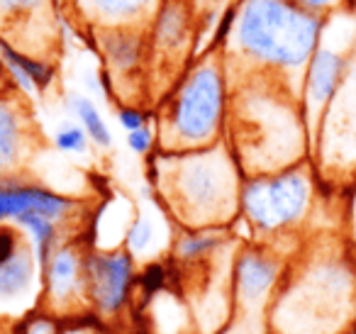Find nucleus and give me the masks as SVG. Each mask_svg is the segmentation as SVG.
<instances>
[{
  "mask_svg": "<svg viewBox=\"0 0 356 334\" xmlns=\"http://www.w3.org/2000/svg\"><path fill=\"white\" fill-rule=\"evenodd\" d=\"M244 176L273 173L307 161L310 134L300 90L264 74H232L227 134Z\"/></svg>",
  "mask_w": 356,
  "mask_h": 334,
  "instance_id": "nucleus-1",
  "label": "nucleus"
},
{
  "mask_svg": "<svg viewBox=\"0 0 356 334\" xmlns=\"http://www.w3.org/2000/svg\"><path fill=\"white\" fill-rule=\"evenodd\" d=\"M147 159L154 198L176 227L198 230L234 225L244 173L225 139L188 152L156 149Z\"/></svg>",
  "mask_w": 356,
  "mask_h": 334,
  "instance_id": "nucleus-2",
  "label": "nucleus"
},
{
  "mask_svg": "<svg viewBox=\"0 0 356 334\" xmlns=\"http://www.w3.org/2000/svg\"><path fill=\"white\" fill-rule=\"evenodd\" d=\"M222 54L229 74H264L302 90V76L325 30V15L293 0H239Z\"/></svg>",
  "mask_w": 356,
  "mask_h": 334,
  "instance_id": "nucleus-3",
  "label": "nucleus"
},
{
  "mask_svg": "<svg viewBox=\"0 0 356 334\" xmlns=\"http://www.w3.org/2000/svg\"><path fill=\"white\" fill-rule=\"evenodd\" d=\"M229 103V64L222 51L208 49L178 74L154 115L159 149L188 152L222 142L227 134Z\"/></svg>",
  "mask_w": 356,
  "mask_h": 334,
  "instance_id": "nucleus-4",
  "label": "nucleus"
},
{
  "mask_svg": "<svg viewBox=\"0 0 356 334\" xmlns=\"http://www.w3.org/2000/svg\"><path fill=\"white\" fill-rule=\"evenodd\" d=\"M315 202V171L310 161L273 173L244 176L239 191V217L249 230L247 241L273 244L307 220Z\"/></svg>",
  "mask_w": 356,
  "mask_h": 334,
  "instance_id": "nucleus-5",
  "label": "nucleus"
},
{
  "mask_svg": "<svg viewBox=\"0 0 356 334\" xmlns=\"http://www.w3.org/2000/svg\"><path fill=\"white\" fill-rule=\"evenodd\" d=\"M354 45H356V8H351L349 13L341 8V10L327 15L322 40L305 69L302 90H300L302 118H305L307 134H310V152L322 118H325L327 108L334 100L337 90H339L341 81L346 76Z\"/></svg>",
  "mask_w": 356,
  "mask_h": 334,
  "instance_id": "nucleus-6",
  "label": "nucleus"
},
{
  "mask_svg": "<svg viewBox=\"0 0 356 334\" xmlns=\"http://www.w3.org/2000/svg\"><path fill=\"white\" fill-rule=\"evenodd\" d=\"M139 261L124 246H93L86 251V305L103 322H118L132 310Z\"/></svg>",
  "mask_w": 356,
  "mask_h": 334,
  "instance_id": "nucleus-7",
  "label": "nucleus"
},
{
  "mask_svg": "<svg viewBox=\"0 0 356 334\" xmlns=\"http://www.w3.org/2000/svg\"><path fill=\"white\" fill-rule=\"evenodd\" d=\"M86 251L81 234H71L42 264V295L37 312L69 319L88 312L86 305Z\"/></svg>",
  "mask_w": 356,
  "mask_h": 334,
  "instance_id": "nucleus-8",
  "label": "nucleus"
},
{
  "mask_svg": "<svg viewBox=\"0 0 356 334\" xmlns=\"http://www.w3.org/2000/svg\"><path fill=\"white\" fill-rule=\"evenodd\" d=\"M200 10L188 0H161L147 25L152 64L173 69V61H191Z\"/></svg>",
  "mask_w": 356,
  "mask_h": 334,
  "instance_id": "nucleus-9",
  "label": "nucleus"
},
{
  "mask_svg": "<svg viewBox=\"0 0 356 334\" xmlns=\"http://www.w3.org/2000/svg\"><path fill=\"white\" fill-rule=\"evenodd\" d=\"M0 181H3V191H6L8 220L10 222L25 212H35V215L54 220L64 230L76 232L81 215H83V205L79 198L66 196V193L56 191L42 181H35V178H27L25 173L0 178Z\"/></svg>",
  "mask_w": 356,
  "mask_h": 334,
  "instance_id": "nucleus-10",
  "label": "nucleus"
},
{
  "mask_svg": "<svg viewBox=\"0 0 356 334\" xmlns=\"http://www.w3.org/2000/svg\"><path fill=\"white\" fill-rule=\"evenodd\" d=\"M93 45L105 64V74L113 81L118 93L120 86L144 79L152 64L147 27H113V30L90 32Z\"/></svg>",
  "mask_w": 356,
  "mask_h": 334,
  "instance_id": "nucleus-11",
  "label": "nucleus"
},
{
  "mask_svg": "<svg viewBox=\"0 0 356 334\" xmlns=\"http://www.w3.org/2000/svg\"><path fill=\"white\" fill-rule=\"evenodd\" d=\"M42 264L32 244H25L10 261L0 264V315L17 317L40 310Z\"/></svg>",
  "mask_w": 356,
  "mask_h": 334,
  "instance_id": "nucleus-12",
  "label": "nucleus"
},
{
  "mask_svg": "<svg viewBox=\"0 0 356 334\" xmlns=\"http://www.w3.org/2000/svg\"><path fill=\"white\" fill-rule=\"evenodd\" d=\"M35 149V125L25 103L15 95H0V178L25 173Z\"/></svg>",
  "mask_w": 356,
  "mask_h": 334,
  "instance_id": "nucleus-13",
  "label": "nucleus"
},
{
  "mask_svg": "<svg viewBox=\"0 0 356 334\" xmlns=\"http://www.w3.org/2000/svg\"><path fill=\"white\" fill-rule=\"evenodd\" d=\"M161 0H69L74 17L88 32L147 27Z\"/></svg>",
  "mask_w": 356,
  "mask_h": 334,
  "instance_id": "nucleus-14",
  "label": "nucleus"
},
{
  "mask_svg": "<svg viewBox=\"0 0 356 334\" xmlns=\"http://www.w3.org/2000/svg\"><path fill=\"white\" fill-rule=\"evenodd\" d=\"M232 227H198L181 230L171 239V264L176 269H210L234 244Z\"/></svg>",
  "mask_w": 356,
  "mask_h": 334,
  "instance_id": "nucleus-15",
  "label": "nucleus"
},
{
  "mask_svg": "<svg viewBox=\"0 0 356 334\" xmlns=\"http://www.w3.org/2000/svg\"><path fill=\"white\" fill-rule=\"evenodd\" d=\"M66 113L86 129V134L90 137L93 147H98V149L113 147V129H110L103 110L98 108V103H95L93 98L74 90V93L66 95Z\"/></svg>",
  "mask_w": 356,
  "mask_h": 334,
  "instance_id": "nucleus-16",
  "label": "nucleus"
},
{
  "mask_svg": "<svg viewBox=\"0 0 356 334\" xmlns=\"http://www.w3.org/2000/svg\"><path fill=\"white\" fill-rule=\"evenodd\" d=\"M0 61H6V64H15L17 69L25 71L27 79L35 84L37 93H47V90L56 84V66L51 64L47 56L30 54V51H25L17 45H13L10 40H6L3 35H0Z\"/></svg>",
  "mask_w": 356,
  "mask_h": 334,
  "instance_id": "nucleus-17",
  "label": "nucleus"
},
{
  "mask_svg": "<svg viewBox=\"0 0 356 334\" xmlns=\"http://www.w3.org/2000/svg\"><path fill=\"white\" fill-rule=\"evenodd\" d=\"M13 222H15V225L25 232L27 241H30L32 249H35L40 264H44V261L49 259V254L66 239V237L79 234V232L64 230V227L56 225L54 220H49V217H42V215H35V212H25V215H20L17 220H13Z\"/></svg>",
  "mask_w": 356,
  "mask_h": 334,
  "instance_id": "nucleus-18",
  "label": "nucleus"
},
{
  "mask_svg": "<svg viewBox=\"0 0 356 334\" xmlns=\"http://www.w3.org/2000/svg\"><path fill=\"white\" fill-rule=\"evenodd\" d=\"M54 0H0V35L15 42L25 27L37 25L40 17L51 13Z\"/></svg>",
  "mask_w": 356,
  "mask_h": 334,
  "instance_id": "nucleus-19",
  "label": "nucleus"
},
{
  "mask_svg": "<svg viewBox=\"0 0 356 334\" xmlns=\"http://www.w3.org/2000/svg\"><path fill=\"white\" fill-rule=\"evenodd\" d=\"M159 239V225L149 212H137L129 222L127 232H124L122 246L134 256V259H144L152 254V249L156 246Z\"/></svg>",
  "mask_w": 356,
  "mask_h": 334,
  "instance_id": "nucleus-20",
  "label": "nucleus"
},
{
  "mask_svg": "<svg viewBox=\"0 0 356 334\" xmlns=\"http://www.w3.org/2000/svg\"><path fill=\"white\" fill-rule=\"evenodd\" d=\"M51 144H54L56 152L69 154V157H83L90 149V137L86 134V129L81 127L76 120H66L51 134Z\"/></svg>",
  "mask_w": 356,
  "mask_h": 334,
  "instance_id": "nucleus-21",
  "label": "nucleus"
},
{
  "mask_svg": "<svg viewBox=\"0 0 356 334\" xmlns=\"http://www.w3.org/2000/svg\"><path fill=\"white\" fill-rule=\"evenodd\" d=\"M115 120L124 132H134V129H142L147 125H152L154 115L149 110H144L139 103H120L115 108Z\"/></svg>",
  "mask_w": 356,
  "mask_h": 334,
  "instance_id": "nucleus-22",
  "label": "nucleus"
},
{
  "mask_svg": "<svg viewBox=\"0 0 356 334\" xmlns=\"http://www.w3.org/2000/svg\"><path fill=\"white\" fill-rule=\"evenodd\" d=\"M127 149L134 154V157H152L159 149V134L154 125H147L142 129H134V132H127Z\"/></svg>",
  "mask_w": 356,
  "mask_h": 334,
  "instance_id": "nucleus-23",
  "label": "nucleus"
},
{
  "mask_svg": "<svg viewBox=\"0 0 356 334\" xmlns=\"http://www.w3.org/2000/svg\"><path fill=\"white\" fill-rule=\"evenodd\" d=\"M86 317H88V312L69 317V324L61 327L59 334H108V332H103V324H105L103 319H98L93 312H90V319H86Z\"/></svg>",
  "mask_w": 356,
  "mask_h": 334,
  "instance_id": "nucleus-24",
  "label": "nucleus"
},
{
  "mask_svg": "<svg viewBox=\"0 0 356 334\" xmlns=\"http://www.w3.org/2000/svg\"><path fill=\"white\" fill-rule=\"evenodd\" d=\"M293 3H298L300 8H305V10L315 13V15H332V13L341 10L344 8L346 0H293Z\"/></svg>",
  "mask_w": 356,
  "mask_h": 334,
  "instance_id": "nucleus-25",
  "label": "nucleus"
},
{
  "mask_svg": "<svg viewBox=\"0 0 356 334\" xmlns=\"http://www.w3.org/2000/svg\"><path fill=\"white\" fill-rule=\"evenodd\" d=\"M349 225H351V237H354V244H356V186L349 198Z\"/></svg>",
  "mask_w": 356,
  "mask_h": 334,
  "instance_id": "nucleus-26",
  "label": "nucleus"
},
{
  "mask_svg": "<svg viewBox=\"0 0 356 334\" xmlns=\"http://www.w3.org/2000/svg\"><path fill=\"white\" fill-rule=\"evenodd\" d=\"M8 220V205H6V191H3V181H0V222Z\"/></svg>",
  "mask_w": 356,
  "mask_h": 334,
  "instance_id": "nucleus-27",
  "label": "nucleus"
},
{
  "mask_svg": "<svg viewBox=\"0 0 356 334\" xmlns=\"http://www.w3.org/2000/svg\"><path fill=\"white\" fill-rule=\"evenodd\" d=\"M188 3H193V6L198 8L200 13H203V10H208V8L213 6V0H188Z\"/></svg>",
  "mask_w": 356,
  "mask_h": 334,
  "instance_id": "nucleus-28",
  "label": "nucleus"
},
{
  "mask_svg": "<svg viewBox=\"0 0 356 334\" xmlns=\"http://www.w3.org/2000/svg\"><path fill=\"white\" fill-rule=\"evenodd\" d=\"M354 8H356V0H354Z\"/></svg>",
  "mask_w": 356,
  "mask_h": 334,
  "instance_id": "nucleus-29",
  "label": "nucleus"
}]
</instances>
